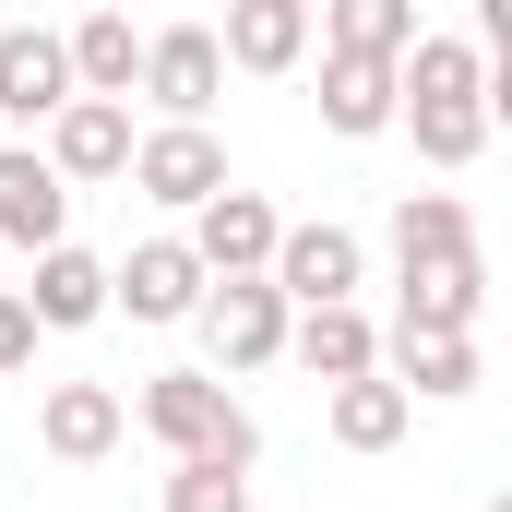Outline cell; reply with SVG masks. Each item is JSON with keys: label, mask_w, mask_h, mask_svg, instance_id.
I'll use <instances>...</instances> for the list:
<instances>
[{"label": "cell", "mask_w": 512, "mask_h": 512, "mask_svg": "<svg viewBox=\"0 0 512 512\" xmlns=\"http://www.w3.org/2000/svg\"><path fill=\"white\" fill-rule=\"evenodd\" d=\"M393 120L417 131L429 167H477V143H489V48L477 36H417L393 60Z\"/></svg>", "instance_id": "6da1fadb"}, {"label": "cell", "mask_w": 512, "mask_h": 512, "mask_svg": "<svg viewBox=\"0 0 512 512\" xmlns=\"http://www.w3.org/2000/svg\"><path fill=\"white\" fill-rule=\"evenodd\" d=\"M143 429H155L167 453L239 465V477L262 465V429H251V405H239V393L215 382V370H155V382H143Z\"/></svg>", "instance_id": "7a4b0ae2"}, {"label": "cell", "mask_w": 512, "mask_h": 512, "mask_svg": "<svg viewBox=\"0 0 512 512\" xmlns=\"http://www.w3.org/2000/svg\"><path fill=\"white\" fill-rule=\"evenodd\" d=\"M191 322H203L215 370H262V358H286V298H274V274H215Z\"/></svg>", "instance_id": "3957f363"}, {"label": "cell", "mask_w": 512, "mask_h": 512, "mask_svg": "<svg viewBox=\"0 0 512 512\" xmlns=\"http://www.w3.org/2000/svg\"><path fill=\"white\" fill-rule=\"evenodd\" d=\"M120 179H131V191H155V203H179V215H191L203 191H227V143H215L203 120H167V131H143V143H131V167H120Z\"/></svg>", "instance_id": "277c9868"}, {"label": "cell", "mask_w": 512, "mask_h": 512, "mask_svg": "<svg viewBox=\"0 0 512 512\" xmlns=\"http://www.w3.org/2000/svg\"><path fill=\"white\" fill-rule=\"evenodd\" d=\"M274 298L286 310H322V298H358V274H370V251L346 239V227H274Z\"/></svg>", "instance_id": "5b68a950"}, {"label": "cell", "mask_w": 512, "mask_h": 512, "mask_svg": "<svg viewBox=\"0 0 512 512\" xmlns=\"http://www.w3.org/2000/svg\"><path fill=\"white\" fill-rule=\"evenodd\" d=\"M203 262H191V239H143L131 262H108V310H131V322H191L203 310Z\"/></svg>", "instance_id": "8992f818"}, {"label": "cell", "mask_w": 512, "mask_h": 512, "mask_svg": "<svg viewBox=\"0 0 512 512\" xmlns=\"http://www.w3.org/2000/svg\"><path fill=\"white\" fill-rule=\"evenodd\" d=\"M143 96H155L167 120H203V108L227 96V48H215V24H167V36H143Z\"/></svg>", "instance_id": "52a82bcc"}, {"label": "cell", "mask_w": 512, "mask_h": 512, "mask_svg": "<svg viewBox=\"0 0 512 512\" xmlns=\"http://www.w3.org/2000/svg\"><path fill=\"white\" fill-rule=\"evenodd\" d=\"M274 227H286V215L227 179V191L191 203V262H203V274H262V262H274Z\"/></svg>", "instance_id": "ba28073f"}, {"label": "cell", "mask_w": 512, "mask_h": 512, "mask_svg": "<svg viewBox=\"0 0 512 512\" xmlns=\"http://www.w3.org/2000/svg\"><path fill=\"white\" fill-rule=\"evenodd\" d=\"M48 167L60 179H120L131 167V96H60L48 108Z\"/></svg>", "instance_id": "9c48e42d"}, {"label": "cell", "mask_w": 512, "mask_h": 512, "mask_svg": "<svg viewBox=\"0 0 512 512\" xmlns=\"http://www.w3.org/2000/svg\"><path fill=\"white\" fill-rule=\"evenodd\" d=\"M72 227V179L36 155V143H0V239L12 251H48Z\"/></svg>", "instance_id": "30bf717a"}, {"label": "cell", "mask_w": 512, "mask_h": 512, "mask_svg": "<svg viewBox=\"0 0 512 512\" xmlns=\"http://www.w3.org/2000/svg\"><path fill=\"white\" fill-rule=\"evenodd\" d=\"M24 310H36V334H84V322H108V262L72 251V239H48V251H36V286H24Z\"/></svg>", "instance_id": "8fae6325"}, {"label": "cell", "mask_w": 512, "mask_h": 512, "mask_svg": "<svg viewBox=\"0 0 512 512\" xmlns=\"http://www.w3.org/2000/svg\"><path fill=\"white\" fill-rule=\"evenodd\" d=\"M131 405L108 382H48V405H36V441L60 453V465H96V453H120Z\"/></svg>", "instance_id": "7c38bea8"}, {"label": "cell", "mask_w": 512, "mask_h": 512, "mask_svg": "<svg viewBox=\"0 0 512 512\" xmlns=\"http://www.w3.org/2000/svg\"><path fill=\"white\" fill-rule=\"evenodd\" d=\"M286 346H298V370H310V382H358V370H382V334L358 322V298L286 310Z\"/></svg>", "instance_id": "4fadbf2b"}, {"label": "cell", "mask_w": 512, "mask_h": 512, "mask_svg": "<svg viewBox=\"0 0 512 512\" xmlns=\"http://www.w3.org/2000/svg\"><path fill=\"white\" fill-rule=\"evenodd\" d=\"M477 310H489V262L477 251L405 262V322H417V334H477Z\"/></svg>", "instance_id": "5bb4252c"}, {"label": "cell", "mask_w": 512, "mask_h": 512, "mask_svg": "<svg viewBox=\"0 0 512 512\" xmlns=\"http://www.w3.org/2000/svg\"><path fill=\"white\" fill-rule=\"evenodd\" d=\"M227 72H298L310 60V0H227Z\"/></svg>", "instance_id": "9a60e30c"}, {"label": "cell", "mask_w": 512, "mask_h": 512, "mask_svg": "<svg viewBox=\"0 0 512 512\" xmlns=\"http://www.w3.org/2000/svg\"><path fill=\"white\" fill-rule=\"evenodd\" d=\"M60 96H72V48L48 24H12L0 36V120H48Z\"/></svg>", "instance_id": "2e32d148"}, {"label": "cell", "mask_w": 512, "mask_h": 512, "mask_svg": "<svg viewBox=\"0 0 512 512\" xmlns=\"http://www.w3.org/2000/svg\"><path fill=\"white\" fill-rule=\"evenodd\" d=\"M60 48H72V96H131V84H143V36H131V12H84Z\"/></svg>", "instance_id": "e0dca14e"}, {"label": "cell", "mask_w": 512, "mask_h": 512, "mask_svg": "<svg viewBox=\"0 0 512 512\" xmlns=\"http://www.w3.org/2000/svg\"><path fill=\"white\" fill-rule=\"evenodd\" d=\"M393 382L429 393V405H453V393H477V334H417V322H393Z\"/></svg>", "instance_id": "ac0fdd59"}, {"label": "cell", "mask_w": 512, "mask_h": 512, "mask_svg": "<svg viewBox=\"0 0 512 512\" xmlns=\"http://www.w3.org/2000/svg\"><path fill=\"white\" fill-rule=\"evenodd\" d=\"M322 120L346 131V143L393 131V60H346V48H322Z\"/></svg>", "instance_id": "d6986e66"}, {"label": "cell", "mask_w": 512, "mask_h": 512, "mask_svg": "<svg viewBox=\"0 0 512 512\" xmlns=\"http://www.w3.org/2000/svg\"><path fill=\"white\" fill-rule=\"evenodd\" d=\"M405 417H417V393L382 382V370L334 382V441H346V453H393V441H405Z\"/></svg>", "instance_id": "ffe728a7"}, {"label": "cell", "mask_w": 512, "mask_h": 512, "mask_svg": "<svg viewBox=\"0 0 512 512\" xmlns=\"http://www.w3.org/2000/svg\"><path fill=\"white\" fill-rule=\"evenodd\" d=\"M322 48H346V60H405V48H417V0H322Z\"/></svg>", "instance_id": "44dd1931"}, {"label": "cell", "mask_w": 512, "mask_h": 512, "mask_svg": "<svg viewBox=\"0 0 512 512\" xmlns=\"http://www.w3.org/2000/svg\"><path fill=\"white\" fill-rule=\"evenodd\" d=\"M441 251H477V215L453 191H405L393 203V262H441Z\"/></svg>", "instance_id": "7402d4cb"}, {"label": "cell", "mask_w": 512, "mask_h": 512, "mask_svg": "<svg viewBox=\"0 0 512 512\" xmlns=\"http://www.w3.org/2000/svg\"><path fill=\"white\" fill-rule=\"evenodd\" d=\"M167 512H251V477H239V465H203V453H179Z\"/></svg>", "instance_id": "603a6c76"}, {"label": "cell", "mask_w": 512, "mask_h": 512, "mask_svg": "<svg viewBox=\"0 0 512 512\" xmlns=\"http://www.w3.org/2000/svg\"><path fill=\"white\" fill-rule=\"evenodd\" d=\"M12 370H36V310H24V286H0V382Z\"/></svg>", "instance_id": "cb8c5ba5"}]
</instances>
